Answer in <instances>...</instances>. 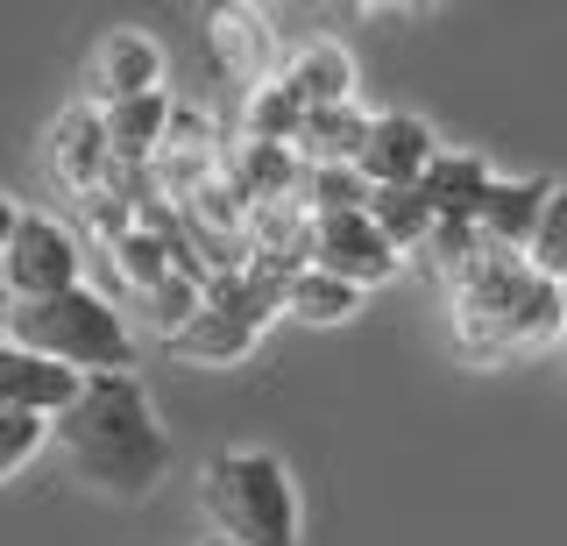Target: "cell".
Here are the masks:
<instances>
[{
    "label": "cell",
    "instance_id": "6da1fadb",
    "mask_svg": "<svg viewBox=\"0 0 567 546\" xmlns=\"http://www.w3.org/2000/svg\"><path fill=\"white\" fill-rule=\"evenodd\" d=\"M50 447L64 454V468L85 490H100L114 504L156 497V483L171 468V433H164V419H156L135 369L128 377H85L79 398L50 419Z\"/></svg>",
    "mask_w": 567,
    "mask_h": 546
},
{
    "label": "cell",
    "instance_id": "7a4b0ae2",
    "mask_svg": "<svg viewBox=\"0 0 567 546\" xmlns=\"http://www.w3.org/2000/svg\"><path fill=\"white\" fill-rule=\"evenodd\" d=\"M447 306H454V348L468 362H511L518 348H539L567 327V306H560V285H546L525 256L511 249H475V262L447 285Z\"/></svg>",
    "mask_w": 567,
    "mask_h": 546
},
{
    "label": "cell",
    "instance_id": "3957f363",
    "mask_svg": "<svg viewBox=\"0 0 567 546\" xmlns=\"http://www.w3.org/2000/svg\"><path fill=\"white\" fill-rule=\"evenodd\" d=\"M8 348L64 369V377H128L135 369V333L121 320L114 298H100L93 285L58 291V298H35V306H8Z\"/></svg>",
    "mask_w": 567,
    "mask_h": 546
},
{
    "label": "cell",
    "instance_id": "277c9868",
    "mask_svg": "<svg viewBox=\"0 0 567 546\" xmlns=\"http://www.w3.org/2000/svg\"><path fill=\"white\" fill-rule=\"evenodd\" d=\"M199 511L227 546H298V483L270 447H227L199 475Z\"/></svg>",
    "mask_w": 567,
    "mask_h": 546
},
{
    "label": "cell",
    "instance_id": "5b68a950",
    "mask_svg": "<svg viewBox=\"0 0 567 546\" xmlns=\"http://www.w3.org/2000/svg\"><path fill=\"white\" fill-rule=\"evenodd\" d=\"M79 285H85L79 235L50 214H14V235L0 249V291H8V306H35V298H58Z\"/></svg>",
    "mask_w": 567,
    "mask_h": 546
},
{
    "label": "cell",
    "instance_id": "8992f818",
    "mask_svg": "<svg viewBox=\"0 0 567 546\" xmlns=\"http://www.w3.org/2000/svg\"><path fill=\"white\" fill-rule=\"evenodd\" d=\"M306 262L327 270V277H341V285H354V291L390 285V277L404 270V256L377 235L369 206H354V214H319L312 235H306Z\"/></svg>",
    "mask_w": 567,
    "mask_h": 546
},
{
    "label": "cell",
    "instance_id": "52a82bcc",
    "mask_svg": "<svg viewBox=\"0 0 567 546\" xmlns=\"http://www.w3.org/2000/svg\"><path fill=\"white\" fill-rule=\"evenodd\" d=\"M433 156H440L433 121L390 107V114L369 121V143H362V156H354V171H362L369 192H412V185L425 178V164H433Z\"/></svg>",
    "mask_w": 567,
    "mask_h": 546
},
{
    "label": "cell",
    "instance_id": "ba28073f",
    "mask_svg": "<svg viewBox=\"0 0 567 546\" xmlns=\"http://www.w3.org/2000/svg\"><path fill=\"white\" fill-rule=\"evenodd\" d=\"M164 93V43L142 29H106L85 64V107H121V100H150Z\"/></svg>",
    "mask_w": 567,
    "mask_h": 546
},
{
    "label": "cell",
    "instance_id": "9c48e42d",
    "mask_svg": "<svg viewBox=\"0 0 567 546\" xmlns=\"http://www.w3.org/2000/svg\"><path fill=\"white\" fill-rule=\"evenodd\" d=\"M489 185H496L489 156H475V150H440L412 192H419V206H425L433 220H468V227H475V214H483V199H489Z\"/></svg>",
    "mask_w": 567,
    "mask_h": 546
},
{
    "label": "cell",
    "instance_id": "30bf717a",
    "mask_svg": "<svg viewBox=\"0 0 567 546\" xmlns=\"http://www.w3.org/2000/svg\"><path fill=\"white\" fill-rule=\"evenodd\" d=\"M546 192H554V178H496L483 214H475V235L489 241V249H511L525 256L532 235H539V214H546Z\"/></svg>",
    "mask_w": 567,
    "mask_h": 546
},
{
    "label": "cell",
    "instance_id": "8fae6325",
    "mask_svg": "<svg viewBox=\"0 0 567 546\" xmlns=\"http://www.w3.org/2000/svg\"><path fill=\"white\" fill-rule=\"evenodd\" d=\"M277 79H284V93H291L306 114H319V107H348V100H354V58H348L341 43H306Z\"/></svg>",
    "mask_w": 567,
    "mask_h": 546
},
{
    "label": "cell",
    "instance_id": "7c38bea8",
    "mask_svg": "<svg viewBox=\"0 0 567 546\" xmlns=\"http://www.w3.org/2000/svg\"><path fill=\"white\" fill-rule=\"evenodd\" d=\"M213 50H220V64L235 79H248V93L270 85V58H277L270 14H256V8H213Z\"/></svg>",
    "mask_w": 567,
    "mask_h": 546
},
{
    "label": "cell",
    "instance_id": "4fadbf2b",
    "mask_svg": "<svg viewBox=\"0 0 567 546\" xmlns=\"http://www.w3.org/2000/svg\"><path fill=\"white\" fill-rule=\"evenodd\" d=\"M71 398H79V377H64V369H50V362H35V356L0 341V404H8V412L58 419Z\"/></svg>",
    "mask_w": 567,
    "mask_h": 546
},
{
    "label": "cell",
    "instance_id": "5bb4252c",
    "mask_svg": "<svg viewBox=\"0 0 567 546\" xmlns=\"http://www.w3.org/2000/svg\"><path fill=\"white\" fill-rule=\"evenodd\" d=\"M50 164H58V178L71 192H93L106 178V164H114V156H106V128H100V114L85 107V100L58 114V128H50Z\"/></svg>",
    "mask_w": 567,
    "mask_h": 546
},
{
    "label": "cell",
    "instance_id": "9a60e30c",
    "mask_svg": "<svg viewBox=\"0 0 567 546\" xmlns=\"http://www.w3.org/2000/svg\"><path fill=\"white\" fill-rule=\"evenodd\" d=\"M100 128H106V156L114 164H156L171 135V100L150 93V100H121V107H100Z\"/></svg>",
    "mask_w": 567,
    "mask_h": 546
},
{
    "label": "cell",
    "instance_id": "2e32d148",
    "mask_svg": "<svg viewBox=\"0 0 567 546\" xmlns=\"http://www.w3.org/2000/svg\"><path fill=\"white\" fill-rule=\"evenodd\" d=\"M277 312H291V320H306V327H341V320L362 312V291L341 285V277H327V270H312V262H298L277 291Z\"/></svg>",
    "mask_w": 567,
    "mask_h": 546
},
{
    "label": "cell",
    "instance_id": "e0dca14e",
    "mask_svg": "<svg viewBox=\"0 0 567 546\" xmlns=\"http://www.w3.org/2000/svg\"><path fill=\"white\" fill-rule=\"evenodd\" d=\"M298 128H306V107L284 93V79L256 85L248 93V114H241V143H270V150H291Z\"/></svg>",
    "mask_w": 567,
    "mask_h": 546
},
{
    "label": "cell",
    "instance_id": "ac0fdd59",
    "mask_svg": "<svg viewBox=\"0 0 567 546\" xmlns=\"http://www.w3.org/2000/svg\"><path fill=\"white\" fill-rule=\"evenodd\" d=\"M369 220H377V235L412 262L425 249V235H433V214L419 206V192H369Z\"/></svg>",
    "mask_w": 567,
    "mask_h": 546
},
{
    "label": "cell",
    "instance_id": "d6986e66",
    "mask_svg": "<svg viewBox=\"0 0 567 546\" xmlns=\"http://www.w3.org/2000/svg\"><path fill=\"white\" fill-rule=\"evenodd\" d=\"M525 262L546 285H567V178H554V192H546V214H539V235H532Z\"/></svg>",
    "mask_w": 567,
    "mask_h": 546
},
{
    "label": "cell",
    "instance_id": "ffe728a7",
    "mask_svg": "<svg viewBox=\"0 0 567 546\" xmlns=\"http://www.w3.org/2000/svg\"><path fill=\"white\" fill-rule=\"evenodd\" d=\"M43 447H50V419L8 412V404H0V483H8V475H22Z\"/></svg>",
    "mask_w": 567,
    "mask_h": 546
},
{
    "label": "cell",
    "instance_id": "44dd1931",
    "mask_svg": "<svg viewBox=\"0 0 567 546\" xmlns=\"http://www.w3.org/2000/svg\"><path fill=\"white\" fill-rule=\"evenodd\" d=\"M14 214H22V206H14L8 192H0V249H8V235H14Z\"/></svg>",
    "mask_w": 567,
    "mask_h": 546
},
{
    "label": "cell",
    "instance_id": "7402d4cb",
    "mask_svg": "<svg viewBox=\"0 0 567 546\" xmlns=\"http://www.w3.org/2000/svg\"><path fill=\"white\" fill-rule=\"evenodd\" d=\"M554 356H560V383H567V327L554 333Z\"/></svg>",
    "mask_w": 567,
    "mask_h": 546
},
{
    "label": "cell",
    "instance_id": "603a6c76",
    "mask_svg": "<svg viewBox=\"0 0 567 546\" xmlns=\"http://www.w3.org/2000/svg\"><path fill=\"white\" fill-rule=\"evenodd\" d=\"M0 333H8V291H0Z\"/></svg>",
    "mask_w": 567,
    "mask_h": 546
},
{
    "label": "cell",
    "instance_id": "cb8c5ba5",
    "mask_svg": "<svg viewBox=\"0 0 567 546\" xmlns=\"http://www.w3.org/2000/svg\"><path fill=\"white\" fill-rule=\"evenodd\" d=\"M560 306H567V285H560Z\"/></svg>",
    "mask_w": 567,
    "mask_h": 546
}]
</instances>
